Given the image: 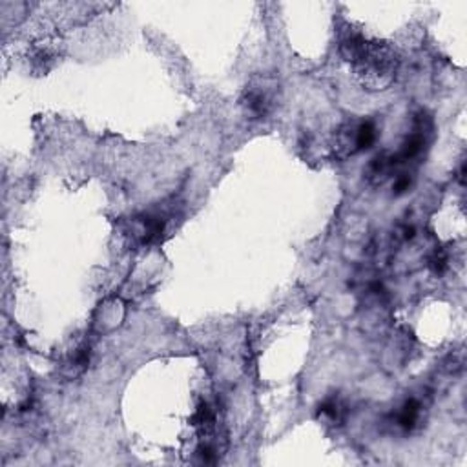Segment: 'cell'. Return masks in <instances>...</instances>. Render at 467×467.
<instances>
[{
  "label": "cell",
  "instance_id": "obj_1",
  "mask_svg": "<svg viewBox=\"0 0 467 467\" xmlns=\"http://www.w3.org/2000/svg\"><path fill=\"white\" fill-rule=\"evenodd\" d=\"M398 66V55L389 44L369 40L353 63L358 81L371 92L387 90L396 79Z\"/></svg>",
  "mask_w": 467,
  "mask_h": 467
},
{
  "label": "cell",
  "instance_id": "obj_2",
  "mask_svg": "<svg viewBox=\"0 0 467 467\" xmlns=\"http://www.w3.org/2000/svg\"><path fill=\"white\" fill-rule=\"evenodd\" d=\"M378 139L376 123L371 119H348L334 134L332 152L336 159H348L367 148Z\"/></svg>",
  "mask_w": 467,
  "mask_h": 467
},
{
  "label": "cell",
  "instance_id": "obj_3",
  "mask_svg": "<svg viewBox=\"0 0 467 467\" xmlns=\"http://www.w3.org/2000/svg\"><path fill=\"white\" fill-rule=\"evenodd\" d=\"M281 101V88L272 75H256L243 90L242 108L251 119H265L272 115Z\"/></svg>",
  "mask_w": 467,
  "mask_h": 467
},
{
  "label": "cell",
  "instance_id": "obj_4",
  "mask_svg": "<svg viewBox=\"0 0 467 467\" xmlns=\"http://www.w3.org/2000/svg\"><path fill=\"white\" fill-rule=\"evenodd\" d=\"M431 134H433L431 119H429V117H426V115H419V119H417V123L413 127V132L407 136V139L403 141L401 148L396 154H392L396 166L405 164L409 161H415L417 157H420L424 148L427 146V143L431 139Z\"/></svg>",
  "mask_w": 467,
  "mask_h": 467
},
{
  "label": "cell",
  "instance_id": "obj_5",
  "mask_svg": "<svg viewBox=\"0 0 467 467\" xmlns=\"http://www.w3.org/2000/svg\"><path fill=\"white\" fill-rule=\"evenodd\" d=\"M424 417V405L419 398H409L401 403L400 411L394 417V426L403 433H413Z\"/></svg>",
  "mask_w": 467,
  "mask_h": 467
},
{
  "label": "cell",
  "instance_id": "obj_6",
  "mask_svg": "<svg viewBox=\"0 0 467 467\" xmlns=\"http://www.w3.org/2000/svg\"><path fill=\"white\" fill-rule=\"evenodd\" d=\"M347 407L338 398L325 400L318 409V420L327 427H338L345 422Z\"/></svg>",
  "mask_w": 467,
  "mask_h": 467
},
{
  "label": "cell",
  "instance_id": "obj_7",
  "mask_svg": "<svg viewBox=\"0 0 467 467\" xmlns=\"http://www.w3.org/2000/svg\"><path fill=\"white\" fill-rule=\"evenodd\" d=\"M411 178H409V173H400V175H396V180H394V185H392V189H394V194H403V192H407L409 189H411Z\"/></svg>",
  "mask_w": 467,
  "mask_h": 467
}]
</instances>
